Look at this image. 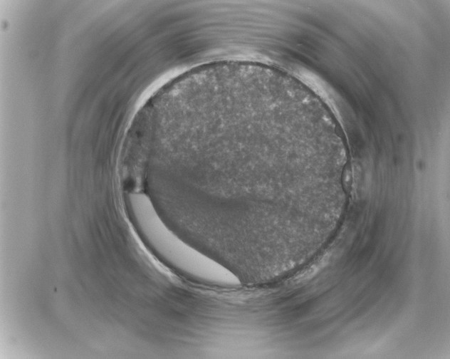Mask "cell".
<instances>
[{"mask_svg":"<svg viewBox=\"0 0 450 359\" xmlns=\"http://www.w3.org/2000/svg\"><path fill=\"white\" fill-rule=\"evenodd\" d=\"M127 207L132 222L145 244L167 266L179 276L201 283L235 286L239 279L174 232L162 219L150 197L130 193Z\"/></svg>","mask_w":450,"mask_h":359,"instance_id":"6da1fadb","label":"cell"}]
</instances>
